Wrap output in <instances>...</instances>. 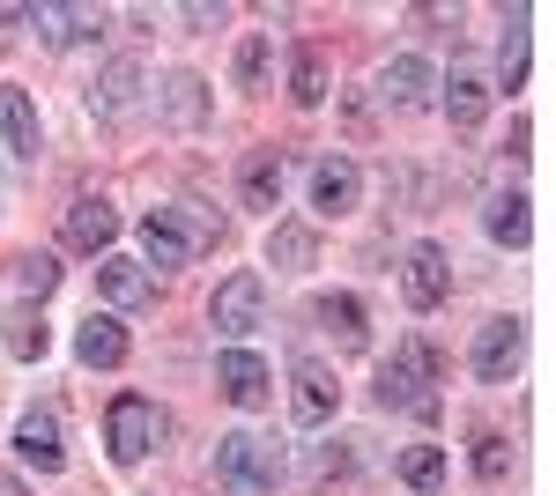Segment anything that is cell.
Segmentation results:
<instances>
[{
	"mask_svg": "<svg viewBox=\"0 0 556 496\" xmlns=\"http://www.w3.org/2000/svg\"><path fill=\"white\" fill-rule=\"evenodd\" d=\"M401 482H408V489H438V482H445V453H438V445H408V453H401Z\"/></svg>",
	"mask_w": 556,
	"mask_h": 496,
	"instance_id": "obj_27",
	"label": "cell"
},
{
	"mask_svg": "<svg viewBox=\"0 0 556 496\" xmlns=\"http://www.w3.org/2000/svg\"><path fill=\"white\" fill-rule=\"evenodd\" d=\"M23 15H30L52 44H75V38H97V30H104V8H52V0H45V8H23Z\"/></svg>",
	"mask_w": 556,
	"mask_h": 496,
	"instance_id": "obj_20",
	"label": "cell"
},
{
	"mask_svg": "<svg viewBox=\"0 0 556 496\" xmlns=\"http://www.w3.org/2000/svg\"><path fill=\"white\" fill-rule=\"evenodd\" d=\"M430 82H438V75H430V67L416 60V52H401V60H386V75H379L386 104H401V112H424V104H430Z\"/></svg>",
	"mask_w": 556,
	"mask_h": 496,
	"instance_id": "obj_17",
	"label": "cell"
},
{
	"mask_svg": "<svg viewBox=\"0 0 556 496\" xmlns=\"http://www.w3.org/2000/svg\"><path fill=\"white\" fill-rule=\"evenodd\" d=\"M319 319H327V327L342 333V348H364V304H356V296H327V304H319Z\"/></svg>",
	"mask_w": 556,
	"mask_h": 496,
	"instance_id": "obj_28",
	"label": "cell"
},
{
	"mask_svg": "<svg viewBox=\"0 0 556 496\" xmlns=\"http://www.w3.org/2000/svg\"><path fill=\"white\" fill-rule=\"evenodd\" d=\"M156 112H164V126H178V133H201V126H208V82H201V75H164V82H156Z\"/></svg>",
	"mask_w": 556,
	"mask_h": 496,
	"instance_id": "obj_10",
	"label": "cell"
},
{
	"mask_svg": "<svg viewBox=\"0 0 556 496\" xmlns=\"http://www.w3.org/2000/svg\"><path fill=\"white\" fill-rule=\"evenodd\" d=\"M15 453L30 459L38 474H60V467H67V445H60V415H52V408H30L23 422H15Z\"/></svg>",
	"mask_w": 556,
	"mask_h": 496,
	"instance_id": "obj_13",
	"label": "cell"
},
{
	"mask_svg": "<svg viewBox=\"0 0 556 496\" xmlns=\"http://www.w3.org/2000/svg\"><path fill=\"white\" fill-rule=\"evenodd\" d=\"M445 378V356L430 348L424 333H408L401 348H393V364L379 371V400L386 408H416V415H438V400H430V385Z\"/></svg>",
	"mask_w": 556,
	"mask_h": 496,
	"instance_id": "obj_1",
	"label": "cell"
},
{
	"mask_svg": "<svg viewBox=\"0 0 556 496\" xmlns=\"http://www.w3.org/2000/svg\"><path fill=\"white\" fill-rule=\"evenodd\" d=\"M75 356H83L89 371H119V364H127V327H119L112 311H104V319H89V327L75 333Z\"/></svg>",
	"mask_w": 556,
	"mask_h": 496,
	"instance_id": "obj_19",
	"label": "cell"
},
{
	"mask_svg": "<svg viewBox=\"0 0 556 496\" xmlns=\"http://www.w3.org/2000/svg\"><path fill=\"white\" fill-rule=\"evenodd\" d=\"M497 82H505V89H527V30H513V38H505V52H497Z\"/></svg>",
	"mask_w": 556,
	"mask_h": 496,
	"instance_id": "obj_31",
	"label": "cell"
},
{
	"mask_svg": "<svg viewBox=\"0 0 556 496\" xmlns=\"http://www.w3.org/2000/svg\"><path fill=\"white\" fill-rule=\"evenodd\" d=\"M267 60H275V44H267V30H253V38H238V60H230V75H238V89H260V82H267Z\"/></svg>",
	"mask_w": 556,
	"mask_h": 496,
	"instance_id": "obj_26",
	"label": "cell"
},
{
	"mask_svg": "<svg viewBox=\"0 0 556 496\" xmlns=\"http://www.w3.org/2000/svg\"><path fill=\"white\" fill-rule=\"evenodd\" d=\"M104 437H112V459L119 467H141V459L156 453V437H164V415H156V400H141V393H119L112 415H104Z\"/></svg>",
	"mask_w": 556,
	"mask_h": 496,
	"instance_id": "obj_4",
	"label": "cell"
},
{
	"mask_svg": "<svg viewBox=\"0 0 556 496\" xmlns=\"http://www.w3.org/2000/svg\"><path fill=\"white\" fill-rule=\"evenodd\" d=\"M527 230H534V215H527V201H519V193H513V201H490V238H497V245H527Z\"/></svg>",
	"mask_w": 556,
	"mask_h": 496,
	"instance_id": "obj_25",
	"label": "cell"
},
{
	"mask_svg": "<svg viewBox=\"0 0 556 496\" xmlns=\"http://www.w3.org/2000/svg\"><path fill=\"white\" fill-rule=\"evenodd\" d=\"M356 193H364V178H356V164H349V156L312 164V207H319V215H349V207H356Z\"/></svg>",
	"mask_w": 556,
	"mask_h": 496,
	"instance_id": "obj_16",
	"label": "cell"
},
{
	"mask_svg": "<svg viewBox=\"0 0 556 496\" xmlns=\"http://www.w3.org/2000/svg\"><path fill=\"white\" fill-rule=\"evenodd\" d=\"M401 290L416 311H438L445 290H453V267H445V252L438 245H408V267H401Z\"/></svg>",
	"mask_w": 556,
	"mask_h": 496,
	"instance_id": "obj_9",
	"label": "cell"
},
{
	"mask_svg": "<svg viewBox=\"0 0 556 496\" xmlns=\"http://www.w3.org/2000/svg\"><path fill=\"white\" fill-rule=\"evenodd\" d=\"M215 385H223V400H238V408H260L275 378H267V364H260L253 348H223V356H215Z\"/></svg>",
	"mask_w": 556,
	"mask_h": 496,
	"instance_id": "obj_12",
	"label": "cell"
},
{
	"mask_svg": "<svg viewBox=\"0 0 556 496\" xmlns=\"http://www.w3.org/2000/svg\"><path fill=\"white\" fill-rule=\"evenodd\" d=\"M112 238H119V207L112 201H75L67 207V245L75 252H97V259H104Z\"/></svg>",
	"mask_w": 556,
	"mask_h": 496,
	"instance_id": "obj_14",
	"label": "cell"
},
{
	"mask_svg": "<svg viewBox=\"0 0 556 496\" xmlns=\"http://www.w3.org/2000/svg\"><path fill=\"white\" fill-rule=\"evenodd\" d=\"M208 327L215 333H253V327H267V282H260L253 267H238L230 282H215V296H208Z\"/></svg>",
	"mask_w": 556,
	"mask_h": 496,
	"instance_id": "obj_5",
	"label": "cell"
},
{
	"mask_svg": "<svg viewBox=\"0 0 556 496\" xmlns=\"http://www.w3.org/2000/svg\"><path fill=\"white\" fill-rule=\"evenodd\" d=\"M141 89H149L141 60H112V67L97 75V89H89V112H97V119H127L134 104H141Z\"/></svg>",
	"mask_w": 556,
	"mask_h": 496,
	"instance_id": "obj_11",
	"label": "cell"
},
{
	"mask_svg": "<svg viewBox=\"0 0 556 496\" xmlns=\"http://www.w3.org/2000/svg\"><path fill=\"white\" fill-rule=\"evenodd\" d=\"M334 408H342V385H334V371L304 356L298 371H290V415H298L304 430H319V422H334Z\"/></svg>",
	"mask_w": 556,
	"mask_h": 496,
	"instance_id": "obj_7",
	"label": "cell"
},
{
	"mask_svg": "<svg viewBox=\"0 0 556 496\" xmlns=\"http://www.w3.org/2000/svg\"><path fill=\"white\" fill-rule=\"evenodd\" d=\"M445 112H453L460 133L482 126V112H490V82H482V67H453V82H445Z\"/></svg>",
	"mask_w": 556,
	"mask_h": 496,
	"instance_id": "obj_22",
	"label": "cell"
},
{
	"mask_svg": "<svg viewBox=\"0 0 556 496\" xmlns=\"http://www.w3.org/2000/svg\"><path fill=\"white\" fill-rule=\"evenodd\" d=\"M223 238V222L201 215V207H156L149 222H141V252H149V267H186L201 245Z\"/></svg>",
	"mask_w": 556,
	"mask_h": 496,
	"instance_id": "obj_2",
	"label": "cell"
},
{
	"mask_svg": "<svg viewBox=\"0 0 556 496\" xmlns=\"http://www.w3.org/2000/svg\"><path fill=\"white\" fill-rule=\"evenodd\" d=\"M0 496H30V482L23 474H0Z\"/></svg>",
	"mask_w": 556,
	"mask_h": 496,
	"instance_id": "obj_32",
	"label": "cell"
},
{
	"mask_svg": "<svg viewBox=\"0 0 556 496\" xmlns=\"http://www.w3.org/2000/svg\"><path fill=\"white\" fill-rule=\"evenodd\" d=\"M519 356H527V327H519V319H482V327H475L468 364H475L482 385H513Z\"/></svg>",
	"mask_w": 556,
	"mask_h": 496,
	"instance_id": "obj_6",
	"label": "cell"
},
{
	"mask_svg": "<svg viewBox=\"0 0 556 496\" xmlns=\"http://www.w3.org/2000/svg\"><path fill=\"white\" fill-rule=\"evenodd\" d=\"M275 474H282V453L267 437H253V430L215 437V482H223V496H267Z\"/></svg>",
	"mask_w": 556,
	"mask_h": 496,
	"instance_id": "obj_3",
	"label": "cell"
},
{
	"mask_svg": "<svg viewBox=\"0 0 556 496\" xmlns=\"http://www.w3.org/2000/svg\"><path fill=\"white\" fill-rule=\"evenodd\" d=\"M238 201L275 215V201H282V156H275V149H253V156L238 164Z\"/></svg>",
	"mask_w": 556,
	"mask_h": 496,
	"instance_id": "obj_18",
	"label": "cell"
},
{
	"mask_svg": "<svg viewBox=\"0 0 556 496\" xmlns=\"http://www.w3.org/2000/svg\"><path fill=\"white\" fill-rule=\"evenodd\" d=\"M97 296H104L112 311H141V304H156V275H149L141 259L104 252V259H97Z\"/></svg>",
	"mask_w": 556,
	"mask_h": 496,
	"instance_id": "obj_8",
	"label": "cell"
},
{
	"mask_svg": "<svg viewBox=\"0 0 556 496\" xmlns=\"http://www.w3.org/2000/svg\"><path fill=\"white\" fill-rule=\"evenodd\" d=\"M290 104H327V52L319 44H298V60H290Z\"/></svg>",
	"mask_w": 556,
	"mask_h": 496,
	"instance_id": "obj_23",
	"label": "cell"
},
{
	"mask_svg": "<svg viewBox=\"0 0 556 496\" xmlns=\"http://www.w3.org/2000/svg\"><path fill=\"white\" fill-rule=\"evenodd\" d=\"M15 282H23L30 296H52V290H60V267H52V252H23V259H15Z\"/></svg>",
	"mask_w": 556,
	"mask_h": 496,
	"instance_id": "obj_29",
	"label": "cell"
},
{
	"mask_svg": "<svg viewBox=\"0 0 556 496\" xmlns=\"http://www.w3.org/2000/svg\"><path fill=\"white\" fill-rule=\"evenodd\" d=\"M0 141L15 149V156H38L45 149V126H38V104L23 97L15 82H0Z\"/></svg>",
	"mask_w": 556,
	"mask_h": 496,
	"instance_id": "obj_15",
	"label": "cell"
},
{
	"mask_svg": "<svg viewBox=\"0 0 556 496\" xmlns=\"http://www.w3.org/2000/svg\"><path fill=\"white\" fill-rule=\"evenodd\" d=\"M475 474H482L490 489H505V482H513V445H505L497 430H482V437H475Z\"/></svg>",
	"mask_w": 556,
	"mask_h": 496,
	"instance_id": "obj_24",
	"label": "cell"
},
{
	"mask_svg": "<svg viewBox=\"0 0 556 496\" xmlns=\"http://www.w3.org/2000/svg\"><path fill=\"white\" fill-rule=\"evenodd\" d=\"M45 348H52V333H45L30 311H15V319H8V356H23V364H30V356H45Z\"/></svg>",
	"mask_w": 556,
	"mask_h": 496,
	"instance_id": "obj_30",
	"label": "cell"
},
{
	"mask_svg": "<svg viewBox=\"0 0 556 496\" xmlns=\"http://www.w3.org/2000/svg\"><path fill=\"white\" fill-rule=\"evenodd\" d=\"M312 259H319V230H304V222H275V230H267V267L304 275Z\"/></svg>",
	"mask_w": 556,
	"mask_h": 496,
	"instance_id": "obj_21",
	"label": "cell"
}]
</instances>
